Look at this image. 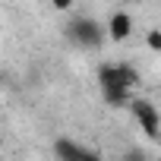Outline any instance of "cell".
<instances>
[{"mask_svg": "<svg viewBox=\"0 0 161 161\" xmlns=\"http://www.w3.org/2000/svg\"><path fill=\"white\" fill-rule=\"evenodd\" d=\"M66 38H69L76 47L92 51V47H101V44H104L108 25H101V22H95V19H89V16H73V19L66 22Z\"/></svg>", "mask_w": 161, "mask_h": 161, "instance_id": "cell-1", "label": "cell"}, {"mask_svg": "<svg viewBox=\"0 0 161 161\" xmlns=\"http://www.w3.org/2000/svg\"><path fill=\"white\" fill-rule=\"evenodd\" d=\"M130 114L136 117V123H139V130L152 139V142H158L161 139V111L148 101V98H133V104H130Z\"/></svg>", "mask_w": 161, "mask_h": 161, "instance_id": "cell-2", "label": "cell"}, {"mask_svg": "<svg viewBox=\"0 0 161 161\" xmlns=\"http://www.w3.org/2000/svg\"><path fill=\"white\" fill-rule=\"evenodd\" d=\"M130 35H133V16L126 10L111 13V19H108V38L111 41H126Z\"/></svg>", "mask_w": 161, "mask_h": 161, "instance_id": "cell-3", "label": "cell"}, {"mask_svg": "<svg viewBox=\"0 0 161 161\" xmlns=\"http://www.w3.org/2000/svg\"><path fill=\"white\" fill-rule=\"evenodd\" d=\"M54 155L60 161H82L86 158V145H79V142L60 136V139H54Z\"/></svg>", "mask_w": 161, "mask_h": 161, "instance_id": "cell-4", "label": "cell"}, {"mask_svg": "<svg viewBox=\"0 0 161 161\" xmlns=\"http://www.w3.org/2000/svg\"><path fill=\"white\" fill-rule=\"evenodd\" d=\"M101 98H104L108 108H126L130 111L136 95H133V89H101Z\"/></svg>", "mask_w": 161, "mask_h": 161, "instance_id": "cell-5", "label": "cell"}, {"mask_svg": "<svg viewBox=\"0 0 161 161\" xmlns=\"http://www.w3.org/2000/svg\"><path fill=\"white\" fill-rule=\"evenodd\" d=\"M145 44H148V51H161V29H152L145 35Z\"/></svg>", "mask_w": 161, "mask_h": 161, "instance_id": "cell-6", "label": "cell"}, {"mask_svg": "<svg viewBox=\"0 0 161 161\" xmlns=\"http://www.w3.org/2000/svg\"><path fill=\"white\" fill-rule=\"evenodd\" d=\"M120 161H148V155H145L142 148H130V152H126Z\"/></svg>", "mask_w": 161, "mask_h": 161, "instance_id": "cell-7", "label": "cell"}, {"mask_svg": "<svg viewBox=\"0 0 161 161\" xmlns=\"http://www.w3.org/2000/svg\"><path fill=\"white\" fill-rule=\"evenodd\" d=\"M73 3H76V0H51V7H54V10H60V13H66Z\"/></svg>", "mask_w": 161, "mask_h": 161, "instance_id": "cell-8", "label": "cell"}, {"mask_svg": "<svg viewBox=\"0 0 161 161\" xmlns=\"http://www.w3.org/2000/svg\"><path fill=\"white\" fill-rule=\"evenodd\" d=\"M123 3H133V0H123Z\"/></svg>", "mask_w": 161, "mask_h": 161, "instance_id": "cell-9", "label": "cell"}, {"mask_svg": "<svg viewBox=\"0 0 161 161\" xmlns=\"http://www.w3.org/2000/svg\"><path fill=\"white\" fill-rule=\"evenodd\" d=\"M158 161H161V158H158Z\"/></svg>", "mask_w": 161, "mask_h": 161, "instance_id": "cell-10", "label": "cell"}]
</instances>
